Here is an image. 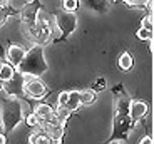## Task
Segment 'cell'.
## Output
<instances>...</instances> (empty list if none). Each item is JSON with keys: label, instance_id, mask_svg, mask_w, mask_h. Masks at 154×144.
<instances>
[{"label": "cell", "instance_id": "2e32d148", "mask_svg": "<svg viewBox=\"0 0 154 144\" xmlns=\"http://www.w3.org/2000/svg\"><path fill=\"white\" fill-rule=\"evenodd\" d=\"M54 112H55V116H57L60 121H67V119H69V116L72 114V112H70V111L66 107V106H59V104H57V109H55Z\"/></svg>", "mask_w": 154, "mask_h": 144}, {"label": "cell", "instance_id": "6da1fadb", "mask_svg": "<svg viewBox=\"0 0 154 144\" xmlns=\"http://www.w3.org/2000/svg\"><path fill=\"white\" fill-rule=\"evenodd\" d=\"M49 69V64L45 60V55H44V45H38L34 44L32 49H29L23 55L22 62L15 67L17 72L20 74H32L34 77H40L44 75Z\"/></svg>", "mask_w": 154, "mask_h": 144}, {"label": "cell", "instance_id": "4316f807", "mask_svg": "<svg viewBox=\"0 0 154 144\" xmlns=\"http://www.w3.org/2000/svg\"><path fill=\"white\" fill-rule=\"evenodd\" d=\"M8 4V0H0V7H2V5H7Z\"/></svg>", "mask_w": 154, "mask_h": 144}, {"label": "cell", "instance_id": "4fadbf2b", "mask_svg": "<svg viewBox=\"0 0 154 144\" xmlns=\"http://www.w3.org/2000/svg\"><path fill=\"white\" fill-rule=\"evenodd\" d=\"M14 74H15V67L10 66V64H4V62H2V66H0V81H2V82L8 81Z\"/></svg>", "mask_w": 154, "mask_h": 144}, {"label": "cell", "instance_id": "8992f818", "mask_svg": "<svg viewBox=\"0 0 154 144\" xmlns=\"http://www.w3.org/2000/svg\"><path fill=\"white\" fill-rule=\"evenodd\" d=\"M47 92H49V90H47V86L38 77L30 79V81L25 82V86H23V94L29 96L30 99H44L47 96Z\"/></svg>", "mask_w": 154, "mask_h": 144}, {"label": "cell", "instance_id": "e0dca14e", "mask_svg": "<svg viewBox=\"0 0 154 144\" xmlns=\"http://www.w3.org/2000/svg\"><path fill=\"white\" fill-rule=\"evenodd\" d=\"M136 37H137L139 40H152V30H147V29L144 27H139L137 32H136Z\"/></svg>", "mask_w": 154, "mask_h": 144}, {"label": "cell", "instance_id": "8fae6325", "mask_svg": "<svg viewBox=\"0 0 154 144\" xmlns=\"http://www.w3.org/2000/svg\"><path fill=\"white\" fill-rule=\"evenodd\" d=\"M79 97H81V106L94 104V101H96V90H92V89L79 90Z\"/></svg>", "mask_w": 154, "mask_h": 144}, {"label": "cell", "instance_id": "d6986e66", "mask_svg": "<svg viewBox=\"0 0 154 144\" xmlns=\"http://www.w3.org/2000/svg\"><path fill=\"white\" fill-rule=\"evenodd\" d=\"M25 122H27L30 127H37V126L40 124V119L37 117V114H35V112H32V114H29V116L25 117Z\"/></svg>", "mask_w": 154, "mask_h": 144}, {"label": "cell", "instance_id": "f546056e", "mask_svg": "<svg viewBox=\"0 0 154 144\" xmlns=\"http://www.w3.org/2000/svg\"><path fill=\"white\" fill-rule=\"evenodd\" d=\"M0 133H2V127H0Z\"/></svg>", "mask_w": 154, "mask_h": 144}, {"label": "cell", "instance_id": "ba28073f", "mask_svg": "<svg viewBox=\"0 0 154 144\" xmlns=\"http://www.w3.org/2000/svg\"><path fill=\"white\" fill-rule=\"evenodd\" d=\"M147 114V104L144 101H131L129 104V117L134 122L141 121L144 116Z\"/></svg>", "mask_w": 154, "mask_h": 144}, {"label": "cell", "instance_id": "7a4b0ae2", "mask_svg": "<svg viewBox=\"0 0 154 144\" xmlns=\"http://www.w3.org/2000/svg\"><path fill=\"white\" fill-rule=\"evenodd\" d=\"M23 119V107L19 99H8L0 104V127L12 133Z\"/></svg>", "mask_w": 154, "mask_h": 144}, {"label": "cell", "instance_id": "4dcf8cb0", "mask_svg": "<svg viewBox=\"0 0 154 144\" xmlns=\"http://www.w3.org/2000/svg\"><path fill=\"white\" fill-rule=\"evenodd\" d=\"M30 144H35V142H30Z\"/></svg>", "mask_w": 154, "mask_h": 144}, {"label": "cell", "instance_id": "cb8c5ba5", "mask_svg": "<svg viewBox=\"0 0 154 144\" xmlns=\"http://www.w3.org/2000/svg\"><path fill=\"white\" fill-rule=\"evenodd\" d=\"M139 144H154V142H152V137L151 136H146V137H143V139L139 141Z\"/></svg>", "mask_w": 154, "mask_h": 144}, {"label": "cell", "instance_id": "9a60e30c", "mask_svg": "<svg viewBox=\"0 0 154 144\" xmlns=\"http://www.w3.org/2000/svg\"><path fill=\"white\" fill-rule=\"evenodd\" d=\"M34 112L37 114L38 119H44V117H47L49 114L54 112V109L50 107V104H44V102H42V104H37V106H35Z\"/></svg>", "mask_w": 154, "mask_h": 144}, {"label": "cell", "instance_id": "7402d4cb", "mask_svg": "<svg viewBox=\"0 0 154 144\" xmlns=\"http://www.w3.org/2000/svg\"><path fill=\"white\" fill-rule=\"evenodd\" d=\"M67 99H69V90H60V94L57 96V104L59 106H66Z\"/></svg>", "mask_w": 154, "mask_h": 144}, {"label": "cell", "instance_id": "52a82bcc", "mask_svg": "<svg viewBox=\"0 0 154 144\" xmlns=\"http://www.w3.org/2000/svg\"><path fill=\"white\" fill-rule=\"evenodd\" d=\"M25 49H23L22 45H17V44H12L10 47L7 49V62L10 64V66L17 67L20 62H22L23 55H25Z\"/></svg>", "mask_w": 154, "mask_h": 144}, {"label": "cell", "instance_id": "5bb4252c", "mask_svg": "<svg viewBox=\"0 0 154 144\" xmlns=\"http://www.w3.org/2000/svg\"><path fill=\"white\" fill-rule=\"evenodd\" d=\"M132 66H134V59H132V55L129 54V52H124V54L119 57V67L122 70H131Z\"/></svg>", "mask_w": 154, "mask_h": 144}, {"label": "cell", "instance_id": "3957f363", "mask_svg": "<svg viewBox=\"0 0 154 144\" xmlns=\"http://www.w3.org/2000/svg\"><path fill=\"white\" fill-rule=\"evenodd\" d=\"M134 124L136 122L129 117V114H117L116 112V117H114V121H112V136H111V139L122 141L124 142V141L129 137Z\"/></svg>", "mask_w": 154, "mask_h": 144}, {"label": "cell", "instance_id": "ffe728a7", "mask_svg": "<svg viewBox=\"0 0 154 144\" xmlns=\"http://www.w3.org/2000/svg\"><path fill=\"white\" fill-rule=\"evenodd\" d=\"M141 27L147 29V30H152L154 25H152V14H147L146 17L143 19V22H141Z\"/></svg>", "mask_w": 154, "mask_h": 144}, {"label": "cell", "instance_id": "f1b7e54d", "mask_svg": "<svg viewBox=\"0 0 154 144\" xmlns=\"http://www.w3.org/2000/svg\"><path fill=\"white\" fill-rule=\"evenodd\" d=\"M0 66H2V60H0Z\"/></svg>", "mask_w": 154, "mask_h": 144}, {"label": "cell", "instance_id": "7c38bea8", "mask_svg": "<svg viewBox=\"0 0 154 144\" xmlns=\"http://www.w3.org/2000/svg\"><path fill=\"white\" fill-rule=\"evenodd\" d=\"M129 104H131L129 96H122V97H119L117 99V104H116V112L117 114H129Z\"/></svg>", "mask_w": 154, "mask_h": 144}, {"label": "cell", "instance_id": "484cf974", "mask_svg": "<svg viewBox=\"0 0 154 144\" xmlns=\"http://www.w3.org/2000/svg\"><path fill=\"white\" fill-rule=\"evenodd\" d=\"M107 144H124L122 141H114V139H109V142Z\"/></svg>", "mask_w": 154, "mask_h": 144}, {"label": "cell", "instance_id": "83f0119b", "mask_svg": "<svg viewBox=\"0 0 154 144\" xmlns=\"http://www.w3.org/2000/svg\"><path fill=\"white\" fill-rule=\"evenodd\" d=\"M2 84H4V82H2V81H0V90H2Z\"/></svg>", "mask_w": 154, "mask_h": 144}, {"label": "cell", "instance_id": "44dd1931", "mask_svg": "<svg viewBox=\"0 0 154 144\" xmlns=\"http://www.w3.org/2000/svg\"><path fill=\"white\" fill-rule=\"evenodd\" d=\"M4 7H5V5H2V7H0V25H2V23L8 19L10 12H14V8H12V7H10V10H7V8H4Z\"/></svg>", "mask_w": 154, "mask_h": 144}, {"label": "cell", "instance_id": "603a6c76", "mask_svg": "<svg viewBox=\"0 0 154 144\" xmlns=\"http://www.w3.org/2000/svg\"><path fill=\"white\" fill-rule=\"evenodd\" d=\"M104 87H106V81H104V79H97L96 86H94L92 90H99V89H104Z\"/></svg>", "mask_w": 154, "mask_h": 144}, {"label": "cell", "instance_id": "d4e9b609", "mask_svg": "<svg viewBox=\"0 0 154 144\" xmlns=\"http://www.w3.org/2000/svg\"><path fill=\"white\" fill-rule=\"evenodd\" d=\"M0 144H7V136L0 133Z\"/></svg>", "mask_w": 154, "mask_h": 144}, {"label": "cell", "instance_id": "30bf717a", "mask_svg": "<svg viewBox=\"0 0 154 144\" xmlns=\"http://www.w3.org/2000/svg\"><path fill=\"white\" fill-rule=\"evenodd\" d=\"M66 107L70 112H75L81 107V97H79V90H69V99L66 102Z\"/></svg>", "mask_w": 154, "mask_h": 144}, {"label": "cell", "instance_id": "5b68a950", "mask_svg": "<svg viewBox=\"0 0 154 144\" xmlns=\"http://www.w3.org/2000/svg\"><path fill=\"white\" fill-rule=\"evenodd\" d=\"M23 86H25V82H23V75L15 70V74L12 75L8 81H5L4 84H2V90H4V94H5V96H8V97L19 99L20 96L23 94Z\"/></svg>", "mask_w": 154, "mask_h": 144}, {"label": "cell", "instance_id": "9c48e42d", "mask_svg": "<svg viewBox=\"0 0 154 144\" xmlns=\"http://www.w3.org/2000/svg\"><path fill=\"white\" fill-rule=\"evenodd\" d=\"M85 7H89L94 12H107L109 10V0H84Z\"/></svg>", "mask_w": 154, "mask_h": 144}, {"label": "cell", "instance_id": "ac0fdd59", "mask_svg": "<svg viewBox=\"0 0 154 144\" xmlns=\"http://www.w3.org/2000/svg\"><path fill=\"white\" fill-rule=\"evenodd\" d=\"M62 8L66 12H75L79 8V0H62Z\"/></svg>", "mask_w": 154, "mask_h": 144}, {"label": "cell", "instance_id": "277c9868", "mask_svg": "<svg viewBox=\"0 0 154 144\" xmlns=\"http://www.w3.org/2000/svg\"><path fill=\"white\" fill-rule=\"evenodd\" d=\"M55 27L59 29L64 37H69L74 30L77 29V15L75 12H66L62 10L55 15Z\"/></svg>", "mask_w": 154, "mask_h": 144}]
</instances>
